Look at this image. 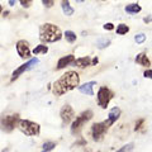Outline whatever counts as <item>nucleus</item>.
I'll return each mask as SVG.
<instances>
[{
	"label": "nucleus",
	"instance_id": "nucleus-1",
	"mask_svg": "<svg viewBox=\"0 0 152 152\" xmlns=\"http://www.w3.org/2000/svg\"><path fill=\"white\" fill-rule=\"evenodd\" d=\"M80 84V76L76 71H67L66 74H64L61 77L53 83L52 86V93L56 96H61L66 93L74 90L76 86H79Z\"/></svg>",
	"mask_w": 152,
	"mask_h": 152
},
{
	"label": "nucleus",
	"instance_id": "nucleus-2",
	"mask_svg": "<svg viewBox=\"0 0 152 152\" xmlns=\"http://www.w3.org/2000/svg\"><path fill=\"white\" fill-rule=\"evenodd\" d=\"M62 38V32L56 24L45 23L39 27V39L43 43H53Z\"/></svg>",
	"mask_w": 152,
	"mask_h": 152
},
{
	"label": "nucleus",
	"instance_id": "nucleus-3",
	"mask_svg": "<svg viewBox=\"0 0 152 152\" xmlns=\"http://www.w3.org/2000/svg\"><path fill=\"white\" fill-rule=\"evenodd\" d=\"M17 128L23 134L28 137H34L41 133V126L36 122L28 121V119H19L17 123Z\"/></svg>",
	"mask_w": 152,
	"mask_h": 152
},
{
	"label": "nucleus",
	"instance_id": "nucleus-4",
	"mask_svg": "<svg viewBox=\"0 0 152 152\" xmlns=\"http://www.w3.org/2000/svg\"><path fill=\"white\" fill-rule=\"evenodd\" d=\"M94 117L93 110H85L80 114L79 117H76V119L71 124V133L72 134H79L80 131L83 129V127Z\"/></svg>",
	"mask_w": 152,
	"mask_h": 152
},
{
	"label": "nucleus",
	"instance_id": "nucleus-5",
	"mask_svg": "<svg viewBox=\"0 0 152 152\" xmlns=\"http://www.w3.org/2000/svg\"><path fill=\"white\" fill-rule=\"evenodd\" d=\"M20 119L19 118V114H10V115H5L0 118V129L5 133H10L14 131V128L17 127L18 121Z\"/></svg>",
	"mask_w": 152,
	"mask_h": 152
},
{
	"label": "nucleus",
	"instance_id": "nucleus-6",
	"mask_svg": "<svg viewBox=\"0 0 152 152\" xmlns=\"http://www.w3.org/2000/svg\"><path fill=\"white\" fill-rule=\"evenodd\" d=\"M114 98V91L110 90L107 86H102L100 89L98 90V94H96V100H98V105L103 108V109H107V107L109 105L110 100Z\"/></svg>",
	"mask_w": 152,
	"mask_h": 152
},
{
	"label": "nucleus",
	"instance_id": "nucleus-7",
	"mask_svg": "<svg viewBox=\"0 0 152 152\" xmlns=\"http://www.w3.org/2000/svg\"><path fill=\"white\" fill-rule=\"evenodd\" d=\"M109 129V126L107 121L104 122H99V123H94L93 127H91V137L95 142H100L104 136H105V133L108 132Z\"/></svg>",
	"mask_w": 152,
	"mask_h": 152
},
{
	"label": "nucleus",
	"instance_id": "nucleus-8",
	"mask_svg": "<svg viewBox=\"0 0 152 152\" xmlns=\"http://www.w3.org/2000/svg\"><path fill=\"white\" fill-rule=\"evenodd\" d=\"M39 62V60L37 58V57H34V58H29L27 61L26 64H23V65H20L18 69H15L13 71V74H12V77H10V81L13 83V81H15V80L19 77L20 75H23L24 72H27V71H29V70H32L34 66Z\"/></svg>",
	"mask_w": 152,
	"mask_h": 152
},
{
	"label": "nucleus",
	"instance_id": "nucleus-9",
	"mask_svg": "<svg viewBox=\"0 0 152 152\" xmlns=\"http://www.w3.org/2000/svg\"><path fill=\"white\" fill-rule=\"evenodd\" d=\"M15 48H17V52L20 58H29L31 57V48H29V43L26 41V39H20L17 42L15 45Z\"/></svg>",
	"mask_w": 152,
	"mask_h": 152
},
{
	"label": "nucleus",
	"instance_id": "nucleus-10",
	"mask_svg": "<svg viewBox=\"0 0 152 152\" xmlns=\"http://www.w3.org/2000/svg\"><path fill=\"white\" fill-rule=\"evenodd\" d=\"M60 117H61V121H62V123L65 126L69 124V123L75 118V112H74L72 107L69 105V104L64 105L60 110Z\"/></svg>",
	"mask_w": 152,
	"mask_h": 152
},
{
	"label": "nucleus",
	"instance_id": "nucleus-11",
	"mask_svg": "<svg viewBox=\"0 0 152 152\" xmlns=\"http://www.w3.org/2000/svg\"><path fill=\"white\" fill-rule=\"evenodd\" d=\"M75 60H76V58H75V56H74V55H67V56L61 57V58L58 60V62H57V67H56V70H62V69L66 67V66L72 65Z\"/></svg>",
	"mask_w": 152,
	"mask_h": 152
},
{
	"label": "nucleus",
	"instance_id": "nucleus-12",
	"mask_svg": "<svg viewBox=\"0 0 152 152\" xmlns=\"http://www.w3.org/2000/svg\"><path fill=\"white\" fill-rule=\"evenodd\" d=\"M121 109L118 108V107H114L113 109H110V112H109V114H108V121H107V123H108V126L110 127V126H113L114 123H115L118 119H119V117H121Z\"/></svg>",
	"mask_w": 152,
	"mask_h": 152
},
{
	"label": "nucleus",
	"instance_id": "nucleus-13",
	"mask_svg": "<svg viewBox=\"0 0 152 152\" xmlns=\"http://www.w3.org/2000/svg\"><path fill=\"white\" fill-rule=\"evenodd\" d=\"M96 85V81H89L83 84L81 86H79V91L81 94L89 95V96H93L94 95V86Z\"/></svg>",
	"mask_w": 152,
	"mask_h": 152
},
{
	"label": "nucleus",
	"instance_id": "nucleus-14",
	"mask_svg": "<svg viewBox=\"0 0 152 152\" xmlns=\"http://www.w3.org/2000/svg\"><path fill=\"white\" fill-rule=\"evenodd\" d=\"M136 62L141 65V66H145V67H148L150 69V66H151V61L150 58L147 57V53L146 52H141V53H138L136 56Z\"/></svg>",
	"mask_w": 152,
	"mask_h": 152
},
{
	"label": "nucleus",
	"instance_id": "nucleus-15",
	"mask_svg": "<svg viewBox=\"0 0 152 152\" xmlns=\"http://www.w3.org/2000/svg\"><path fill=\"white\" fill-rule=\"evenodd\" d=\"M61 9L66 17H71L75 13L74 8L70 5V0H61Z\"/></svg>",
	"mask_w": 152,
	"mask_h": 152
},
{
	"label": "nucleus",
	"instance_id": "nucleus-16",
	"mask_svg": "<svg viewBox=\"0 0 152 152\" xmlns=\"http://www.w3.org/2000/svg\"><path fill=\"white\" fill-rule=\"evenodd\" d=\"M74 65L77 66L80 69H85L88 67V66H91V60H90V57H80V58L75 60L74 61Z\"/></svg>",
	"mask_w": 152,
	"mask_h": 152
},
{
	"label": "nucleus",
	"instance_id": "nucleus-17",
	"mask_svg": "<svg viewBox=\"0 0 152 152\" xmlns=\"http://www.w3.org/2000/svg\"><path fill=\"white\" fill-rule=\"evenodd\" d=\"M124 10H126V13H128V14H137V13H140V12L142 10V8H141L140 4L133 3V4H128V5H126Z\"/></svg>",
	"mask_w": 152,
	"mask_h": 152
},
{
	"label": "nucleus",
	"instance_id": "nucleus-18",
	"mask_svg": "<svg viewBox=\"0 0 152 152\" xmlns=\"http://www.w3.org/2000/svg\"><path fill=\"white\" fill-rule=\"evenodd\" d=\"M33 55H39V53H43V55H46L47 52H48V47H47L46 45H43V43H41V45H38V46H36V48L33 50V51H31Z\"/></svg>",
	"mask_w": 152,
	"mask_h": 152
},
{
	"label": "nucleus",
	"instance_id": "nucleus-19",
	"mask_svg": "<svg viewBox=\"0 0 152 152\" xmlns=\"http://www.w3.org/2000/svg\"><path fill=\"white\" fill-rule=\"evenodd\" d=\"M117 34L119 36H123V34H127L128 32H129V27H128L127 24H124V23H121V24L117 26Z\"/></svg>",
	"mask_w": 152,
	"mask_h": 152
},
{
	"label": "nucleus",
	"instance_id": "nucleus-20",
	"mask_svg": "<svg viewBox=\"0 0 152 152\" xmlns=\"http://www.w3.org/2000/svg\"><path fill=\"white\" fill-rule=\"evenodd\" d=\"M109 45H110V39H108V38H100V39H98V42H96V47L99 50L107 48Z\"/></svg>",
	"mask_w": 152,
	"mask_h": 152
},
{
	"label": "nucleus",
	"instance_id": "nucleus-21",
	"mask_svg": "<svg viewBox=\"0 0 152 152\" xmlns=\"http://www.w3.org/2000/svg\"><path fill=\"white\" fill-rule=\"evenodd\" d=\"M56 147V143L53 141H47L42 145V152H51Z\"/></svg>",
	"mask_w": 152,
	"mask_h": 152
},
{
	"label": "nucleus",
	"instance_id": "nucleus-22",
	"mask_svg": "<svg viewBox=\"0 0 152 152\" xmlns=\"http://www.w3.org/2000/svg\"><path fill=\"white\" fill-rule=\"evenodd\" d=\"M65 38H66V41H67L69 43H74V42H76L77 36H76V33L72 32V31H66L65 32Z\"/></svg>",
	"mask_w": 152,
	"mask_h": 152
},
{
	"label": "nucleus",
	"instance_id": "nucleus-23",
	"mask_svg": "<svg viewBox=\"0 0 152 152\" xmlns=\"http://www.w3.org/2000/svg\"><path fill=\"white\" fill-rule=\"evenodd\" d=\"M133 148H134V143H128V145H124L123 147H121L117 152H132Z\"/></svg>",
	"mask_w": 152,
	"mask_h": 152
},
{
	"label": "nucleus",
	"instance_id": "nucleus-24",
	"mask_svg": "<svg viewBox=\"0 0 152 152\" xmlns=\"http://www.w3.org/2000/svg\"><path fill=\"white\" fill-rule=\"evenodd\" d=\"M134 41L137 42V43H143V42L146 41V34L145 33H138V34L134 36Z\"/></svg>",
	"mask_w": 152,
	"mask_h": 152
},
{
	"label": "nucleus",
	"instance_id": "nucleus-25",
	"mask_svg": "<svg viewBox=\"0 0 152 152\" xmlns=\"http://www.w3.org/2000/svg\"><path fill=\"white\" fill-rule=\"evenodd\" d=\"M19 3H20V5L23 7V8H26V9H28L31 5H32V3H33V0H18Z\"/></svg>",
	"mask_w": 152,
	"mask_h": 152
},
{
	"label": "nucleus",
	"instance_id": "nucleus-26",
	"mask_svg": "<svg viewBox=\"0 0 152 152\" xmlns=\"http://www.w3.org/2000/svg\"><path fill=\"white\" fill-rule=\"evenodd\" d=\"M41 1L46 8H52L55 5V0H41Z\"/></svg>",
	"mask_w": 152,
	"mask_h": 152
},
{
	"label": "nucleus",
	"instance_id": "nucleus-27",
	"mask_svg": "<svg viewBox=\"0 0 152 152\" xmlns=\"http://www.w3.org/2000/svg\"><path fill=\"white\" fill-rule=\"evenodd\" d=\"M143 123H145V119H143V118H141V119L137 121L136 127H134V131H136V132H137V131H140L141 128H142V126H143Z\"/></svg>",
	"mask_w": 152,
	"mask_h": 152
},
{
	"label": "nucleus",
	"instance_id": "nucleus-28",
	"mask_svg": "<svg viewBox=\"0 0 152 152\" xmlns=\"http://www.w3.org/2000/svg\"><path fill=\"white\" fill-rule=\"evenodd\" d=\"M103 28L105 31H113L114 29V24H113V23H105V24L103 26Z\"/></svg>",
	"mask_w": 152,
	"mask_h": 152
},
{
	"label": "nucleus",
	"instance_id": "nucleus-29",
	"mask_svg": "<svg viewBox=\"0 0 152 152\" xmlns=\"http://www.w3.org/2000/svg\"><path fill=\"white\" fill-rule=\"evenodd\" d=\"M143 76L146 79H152V70L151 69H147L145 72H143Z\"/></svg>",
	"mask_w": 152,
	"mask_h": 152
},
{
	"label": "nucleus",
	"instance_id": "nucleus-30",
	"mask_svg": "<svg viewBox=\"0 0 152 152\" xmlns=\"http://www.w3.org/2000/svg\"><path fill=\"white\" fill-rule=\"evenodd\" d=\"M98 62H99V60H98V57H94V58L91 60V66H93V65H96Z\"/></svg>",
	"mask_w": 152,
	"mask_h": 152
},
{
	"label": "nucleus",
	"instance_id": "nucleus-31",
	"mask_svg": "<svg viewBox=\"0 0 152 152\" xmlns=\"http://www.w3.org/2000/svg\"><path fill=\"white\" fill-rule=\"evenodd\" d=\"M15 3H17V0H9V5H10V7H13Z\"/></svg>",
	"mask_w": 152,
	"mask_h": 152
},
{
	"label": "nucleus",
	"instance_id": "nucleus-32",
	"mask_svg": "<svg viewBox=\"0 0 152 152\" xmlns=\"http://www.w3.org/2000/svg\"><path fill=\"white\" fill-rule=\"evenodd\" d=\"M143 22H145V23H150V22H151V17L145 18V19H143Z\"/></svg>",
	"mask_w": 152,
	"mask_h": 152
},
{
	"label": "nucleus",
	"instance_id": "nucleus-33",
	"mask_svg": "<svg viewBox=\"0 0 152 152\" xmlns=\"http://www.w3.org/2000/svg\"><path fill=\"white\" fill-rule=\"evenodd\" d=\"M1 13H3V7L0 5V14H1Z\"/></svg>",
	"mask_w": 152,
	"mask_h": 152
},
{
	"label": "nucleus",
	"instance_id": "nucleus-34",
	"mask_svg": "<svg viewBox=\"0 0 152 152\" xmlns=\"http://www.w3.org/2000/svg\"><path fill=\"white\" fill-rule=\"evenodd\" d=\"M77 1H80V3H83V1H85V0H77Z\"/></svg>",
	"mask_w": 152,
	"mask_h": 152
},
{
	"label": "nucleus",
	"instance_id": "nucleus-35",
	"mask_svg": "<svg viewBox=\"0 0 152 152\" xmlns=\"http://www.w3.org/2000/svg\"><path fill=\"white\" fill-rule=\"evenodd\" d=\"M102 1H105V0H102Z\"/></svg>",
	"mask_w": 152,
	"mask_h": 152
}]
</instances>
